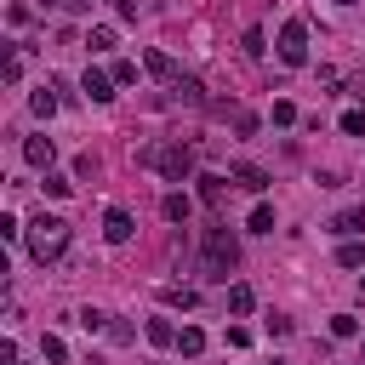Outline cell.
I'll return each instance as SVG.
<instances>
[{
	"label": "cell",
	"mask_w": 365,
	"mask_h": 365,
	"mask_svg": "<svg viewBox=\"0 0 365 365\" xmlns=\"http://www.w3.org/2000/svg\"><path fill=\"white\" fill-rule=\"evenodd\" d=\"M137 165H154L165 182H188L194 177V148L188 143H148V148H137Z\"/></svg>",
	"instance_id": "6da1fadb"
},
{
	"label": "cell",
	"mask_w": 365,
	"mask_h": 365,
	"mask_svg": "<svg viewBox=\"0 0 365 365\" xmlns=\"http://www.w3.org/2000/svg\"><path fill=\"white\" fill-rule=\"evenodd\" d=\"M200 262H205L211 279H228V274L240 268V240H234L222 222H211V228L200 234Z\"/></svg>",
	"instance_id": "7a4b0ae2"
},
{
	"label": "cell",
	"mask_w": 365,
	"mask_h": 365,
	"mask_svg": "<svg viewBox=\"0 0 365 365\" xmlns=\"http://www.w3.org/2000/svg\"><path fill=\"white\" fill-rule=\"evenodd\" d=\"M23 245H29V257H34V262H57V257L68 251V222L40 211V217L29 222V234H23Z\"/></svg>",
	"instance_id": "3957f363"
},
{
	"label": "cell",
	"mask_w": 365,
	"mask_h": 365,
	"mask_svg": "<svg viewBox=\"0 0 365 365\" xmlns=\"http://www.w3.org/2000/svg\"><path fill=\"white\" fill-rule=\"evenodd\" d=\"M279 63H285V68H302V63H308V23H302V17H291V23L279 29Z\"/></svg>",
	"instance_id": "277c9868"
},
{
	"label": "cell",
	"mask_w": 365,
	"mask_h": 365,
	"mask_svg": "<svg viewBox=\"0 0 365 365\" xmlns=\"http://www.w3.org/2000/svg\"><path fill=\"white\" fill-rule=\"evenodd\" d=\"M131 228H137V222H131V211H125V205H108V211H103V240H108V245H125V240H131Z\"/></svg>",
	"instance_id": "5b68a950"
},
{
	"label": "cell",
	"mask_w": 365,
	"mask_h": 365,
	"mask_svg": "<svg viewBox=\"0 0 365 365\" xmlns=\"http://www.w3.org/2000/svg\"><path fill=\"white\" fill-rule=\"evenodd\" d=\"M228 182H234V188H245V194H262V188H268V171H262V165H251V160H240V165H228Z\"/></svg>",
	"instance_id": "8992f818"
},
{
	"label": "cell",
	"mask_w": 365,
	"mask_h": 365,
	"mask_svg": "<svg viewBox=\"0 0 365 365\" xmlns=\"http://www.w3.org/2000/svg\"><path fill=\"white\" fill-rule=\"evenodd\" d=\"M80 91H86L91 103H108V97H114V74H108V68H86V80H80Z\"/></svg>",
	"instance_id": "52a82bcc"
},
{
	"label": "cell",
	"mask_w": 365,
	"mask_h": 365,
	"mask_svg": "<svg viewBox=\"0 0 365 365\" xmlns=\"http://www.w3.org/2000/svg\"><path fill=\"white\" fill-rule=\"evenodd\" d=\"M23 160H29L34 171H51V160H57V148H51V137H23Z\"/></svg>",
	"instance_id": "ba28073f"
},
{
	"label": "cell",
	"mask_w": 365,
	"mask_h": 365,
	"mask_svg": "<svg viewBox=\"0 0 365 365\" xmlns=\"http://www.w3.org/2000/svg\"><path fill=\"white\" fill-rule=\"evenodd\" d=\"M194 182H200V200H205V205H211V211H217V205H222V200H228V188H234V182H228V177H217V171H200V177H194Z\"/></svg>",
	"instance_id": "9c48e42d"
},
{
	"label": "cell",
	"mask_w": 365,
	"mask_h": 365,
	"mask_svg": "<svg viewBox=\"0 0 365 365\" xmlns=\"http://www.w3.org/2000/svg\"><path fill=\"white\" fill-rule=\"evenodd\" d=\"M331 234H342V240L365 234V205H348V211H336V217H331Z\"/></svg>",
	"instance_id": "30bf717a"
},
{
	"label": "cell",
	"mask_w": 365,
	"mask_h": 365,
	"mask_svg": "<svg viewBox=\"0 0 365 365\" xmlns=\"http://www.w3.org/2000/svg\"><path fill=\"white\" fill-rule=\"evenodd\" d=\"M143 68H148L154 80H165V86H177V80H182V74H177V63H171L165 51H143Z\"/></svg>",
	"instance_id": "8fae6325"
},
{
	"label": "cell",
	"mask_w": 365,
	"mask_h": 365,
	"mask_svg": "<svg viewBox=\"0 0 365 365\" xmlns=\"http://www.w3.org/2000/svg\"><path fill=\"white\" fill-rule=\"evenodd\" d=\"M143 336H148L154 348H177V325H171V319H160V314L143 325Z\"/></svg>",
	"instance_id": "7c38bea8"
},
{
	"label": "cell",
	"mask_w": 365,
	"mask_h": 365,
	"mask_svg": "<svg viewBox=\"0 0 365 365\" xmlns=\"http://www.w3.org/2000/svg\"><path fill=\"white\" fill-rule=\"evenodd\" d=\"M171 91H177V103H188V108H205V86H200V80H188V74H182Z\"/></svg>",
	"instance_id": "4fadbf2b"
},
{
	"label": "cell",
	"mask_w": 365,
	"mask_h": 365,
	"mask_svg": "<svg viewBox=\"0 0 365 365\" xmlns=\"http://www.w3.org/2000/svg\"><path fill=\"white\" fill-rule=\"evenodd\" d=\"M29 108H34L40 120H51V114H57V80H51V86H40V91L29 97Z\"/></svg>",
	"instance_id": "5bb4252c"
},
{
	"label": "cell",
	"mask_w": 365,
	"mask_h": 365,
	"mask_svg": "<svg viewBox=\"0 0 365 365\" xmlns=\"http://www.w3.org/2000/svg\"><path fill=\"white\" fill-rule=\"evenodd\" d=\"M200 348H205V331H200V325H182V331H177V354H182V359H194Z\"/></svg>",
	"instance_id": "9a60e30c"
},
{
	"label": "cell",
	"mask_w": 365,
	"mask_h": 365,
	"mask_svg": "<svg viewBox=\"0 0 365 365\" xmlns=\"http://www.w3.org/2000/svg\"><path fill=\"white\" fill-rule=\"evenodd\" d=\"M257 308V291L251 285H228V314H251Z\"/></svg>",
	"instance_id": "2e32d148"
},
{
	"label": "cell",
	"mask_w": 365,
	"mask_h": 365,
	"mask_svg": "<svg viewBox=\"0 0 365 365\" xmlns=\"http://www.w3.org/2000/svg\"><path fill=\"white\" fill-rule=\"evenodd\" d=\"M108 46H114V29L108 23H91L86 29V51H108Z\"/></svg>",
	"instance_id": "e0dca14e"
},
{
	"label": "cell",
	"mask_w": 365,
	"mask_h": 365,
	"mask_svg": "<svg viewBox=\"0 0 365 365\" xmlns=\"http://www.w3.org/2000/svg\"><path fill=\"white\" fill-rule=\"evenodd\" d=\"M251 234H274V205H251Z\"/></svg>",
	"instance_id": "ac0fdd59"
},
{
	"label": "cell",
	"mask_w": 365,
	"mask_h": 365,
	"mask_svg": "<svg viewBox=\"0 0 365 365\" xmlns=\"http://www.w3.org/2000/svg\"><path fill=\"white\" fill-rule=\"evenodd\" d=\"M336 262H342V268H359V262H365V245H359V240H342V245H336Z\"/></svg>",
	"instance_id": "d6986e66"
},
{
	"label": "cell",
	"mask_w": 365,
	"mask_h": 365,
	"mask_svg": "<svg viewBox=\"0 0 365 365\" xmlns=\"http://www.w3.org/2000/svg\"><path fill=\"white\" fill-rule=\"evenodd\" d=\"M165 302H171V308H194L200 291H194V285H165Z\"/></svg>",
	"instance_id": "ffe728a7"
},
{
	"label": "cell",
	"mask_w": 365,
	"mask_h": 365,
	"mask_svg": "<svg viewBox=\"0 0 365 365\" xmlns=\"http://www.w3.org/2000/svg\"><path fill=\"white\" fill-rule=\"evenodd\" d=\"M171 222H188V194H165V205H160Z\"/></svg>",
	"instance_id": "44dd1931"
},
{
	"label": "cell",
	"mask_w": 365,
	"mask_h": 365,
	"mask_svg": "<svg viewBox=\"0 0 365 365\" xmlns=\"http://www.w3.org/2000/svg\"><path fill=\"white\" fill-rule=\"evenodd\" d=\"M40 188H46V194H51V200H63V194H68V188H74V182H68V177H63V171H46V182H40Z\"/></svg>",
	"instance_id": "7402d4cb"
},
{
	"label": "cell",
	"mask_w": 365,
	"mask_h": 365,
	"mask_svg": "<svg viewBox=\"0 0 365 365\" xmlns=\"http://www.w3.org/2000/svg\"><path fill=\"white\" fill-rule=\"evenodd\" d=\"M108 319H114V314H103V308H80V325H86V331H108Z\"/></svg>",
	"instance_id": "603a6c76"
},
{
	"label": "cell",
	"mask_w": 365,
	"mask_h": 365,
	"mask_svg": "<svg viewBox=\"0 0 365 365\" xmlns=\"http://www.w3.org/2000/svg\"><path fill=\"white\" fill-rule=\"evenodd\" d=\"M331 336H359V319L354 314H331Z\"/></svg>",
	"instance_id": "cb8c5ba5"
},
{
	"label": "cell",
	"mask_w": 365,
	"mask_h": 365,
	"mask_svg": "<svg viewBox=\"0 0 365 365\" xmlns=\"http://www.w3.org/2000/svg\"><path fill=\"white\" fill-rule=\"evenodd\" d=\"M40 354H46L51 365H63V359H68V348H63V336H51V331H46V342H40Z\"/></svg>",
	"instance_id": "d4e9b609"
},
{
	"label": "cell",
	"mask_w": 365,
	"mask_h": 365,
	"mask_svg": "<svg viewBox=\"0 0 365 365\" xmlns=\"http://www.w3.org/2000/svg\"><path fill=\"white\" fill-rule=\"evenodd\" d=\"M228 114H234V131H240V137L257 131V114H251V108H228Z\"/></svg>",
	"instance_id": "484cf974"
},
{
	"label": "cell",
	"mask_w": 365,
	"mask_h": 365,
	"mask_svg": "<svg viewBox=\"0 0 365 365\" xmlns=\"http://www.w3.org/2000/svg\"><path fill=\"white\" fill-rule=\"evenodd\" d=\"M0 74H6V86H17V80H23V57H17V51H11V57H6V63H0Z\"/></svg>",
	"instance_id": "4316f807"
},
{
	"label": "cell",
	"mask_w": 365,
	"mask_h": 365,
	"mask_svg": "<svg viewBox=\"0 0 365 365\" xmlns=\"http://www.w3.org/2000/svg\"><path fill=\"white\" fill-rule=\"evenodd\" d=\"M108 74H114V86H131V80H137V63H125V57H120Z\"/></svg>",
	"instance_id": "83f0119b"
},
{
	"label": "cell",
	"mask_w": 365,
	"mask_h": 365,
	"mask_svg": "<svg viewBox=\"0 0 365 365\" xmlns=\"http://www.w3.org/2000/svg\"><path fill=\"white\" fill-rule=\"evenodd\" d=\"M274 125H297V103L279 97V103H274Z\"/></svg>",
	"instance_id": "f1b7e54d"
},
{
	"label": "cell",
	"mask_w": 365,
	"mask_h": 365,
	"mask_svg": "<svg viewBox=\"0 0 365 365\" xmlns=\"http://www.w3.org/2000/svg\"><path fill=\"white\" fill-rule=\"evenodd\" d=\"M342 131L359 137V131H365V108H348V114H342Z\"/></svg>",
	"instance_id": "f546056e"
},
{
	"label": "cell",
	"mask_w": 365,
	"mask_h": 365,
	"mask_svg": "<svg viewBox=\"0 0 365 365\" xmlns=\"http://www.w3.org/2000/svg\"><path fill=\"white\" fill-rule=\"evenodd\" d=\"M74 177L91 182V177H97V154H80V160H74Z\"/></svg>",
	"instance_id": "4dcf8cb0"
},
{
	"label": "cell",
	"mask_w": 365,
	"mask_h": 365,
	"mask_svg": "<svg viewBox=\"0 0 365 365\" xmlns=\"http://www.w3.org/2000/svg\"><path fill=\"white\" fill-rule=\"evenodd\" d=\"M108 336H114V342H137V325H125V319H108Z\"/></svg>",
	"instance_id": "1f68e13d"
},
{
	"label": "cell",
	"mask_w": 365,
	"mask_h": 365,
	"mask_svg": "<svg viewBox=\"0 0 365 365\" xmlns=\"http://www.w3.org/2000/svg\"><path fill=\"white\" fill-rule=\"evenodd\" d=\"M245 57H262V29H245Z\"/></svg>",
	"instance_id": "d6a6232c"
},
{
	"label": "cell",
	"mask_w": 365,
	"mask_h": 365,
	"mask_svg": "<svg viewBox=\"0 0 365 365\" xmlns=\"http://www.w3.org/2000/svg\"><path fill=\"white\" fill-rule=\"evenodd\" d=\"M228 348H251V331L245 325H228Z\"/></svg>",
	"instance_id": "836d02e7"
},
{
	"label": "cell",
	"mask_w": 365,
	"mask_h": 365,
	"mask_svg": "<svg viewBox=\"0 0 365 365\" xmlns=\"http://www.w3.org/2000/svg\"><path fill=\"white\" fill-rule=\"evenodd\" d=\"M114 11H120L125 23H137V0H114Z\"/></svg>",
	"instance_id": "e575fe53"
},
{
	"label": "cell",
	"mask_w": 365,
	"mask_h": 365,
	"mask_svg": "<svg viewBox=\"0 0 365 365\" xmlns=\"http://www.w3.org/2000/svg\"><path fill=\"white\" fill-rule=\"evenodd\" d=\"M63 11H91V0H63Z\"/></svg>",
	"instance_id": "d590c367"
},
{
	"label": "cell",
	"mask_w": 365,
	"mask_h": 365,
	"mask_svg": "<svg viewBox=\"0 0 365 365\" xmlns=\"http://www.w3.org/2000/svg\"><path fill=\"white\" fill-rule=\"evenodd\" d=\"M336 6H359V0H336Z\"/></svg>",
	"instance_id": "8d00e7d4"
},
{
	"label": "cell",
	"mask_w": 365,
	"mask_h": 365,
	"mask_svg": "<svg viewBox=\"0 0 365 365\" xmlns=\"http://www.w3.org/2000/svg\"><path fill=\"white\" fill-rule=\"evenodd\" d=\"M359 291H365V274H359Z\"/></svg>",
	"instance_id": "74e56055"
},
{
	"label": "cell",
	"mask_w": 365,
	"mask_h": 365,
	"mask_svg": "<svg viewBox=\"0 0 365 365\" xmlns=\"http://www.w3.org/2000/svg\"><path fill=\"white\" fill-rule=\"evenodd\" d=\"M268 365H285V359H268Z\"/></svg>",
	"instance_id": "f35d334b"
},
{
	"label": "cell",
	"mask_w": 365,
	"mask_h": 365,
	"mask_svg": "<svg viewBox=\"0 0 365 365\" xmlns=\"http://www.w3.org/2000/svg\"><path fill=\"white\" fill-rule=\"evenodd\" d=\"M11 365H23V359H11Z\"/></svg>",
	"instance_id": "ab89813d"
},
{
	"label": "cell",
	"mask_w": 365,
	"mask_h": 365,
	"mask_svg": "<svg viewBox=\"0 0 365 365\" xmlns=\"http://www.w3.org/2000/svg\"><path fill=\"white\" fill-rule=\"evenodd\" d=\"M57 6H63V0H57Z\"/></svg>",
	"instance_id": "60d3db41"
}]
</instances>
